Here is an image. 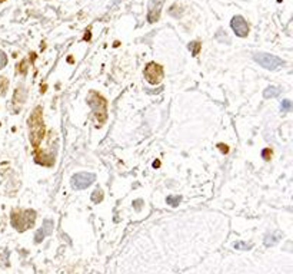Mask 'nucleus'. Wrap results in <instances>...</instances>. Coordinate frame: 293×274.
<instances>
[{
  "instance_id": "f257e3e1",
  "label": "nucleus",
  "mask_w": 293,
  "mask_h": 274,
  "mask_svg": "<svg viewBox=\"0 0 293 274\" xmlns=\"http://www.w3.org/2000/svg\"><path fill=\"white\" fill-rule=\"evenodd\" d=\"M27 123H29V139H30V144L33 145L35 150H38L39 145L42 144V141H43V138H44V132H46L42 107H36L33 110V112L30 113V116L27 119Z\"/></svg>"
},
{
  "instance_id": "f03ea898",
  "label": "nucleus",
  "mask_w": 293,
  "mask_h": 274,
  "mask_svg": "<svg viewBox=\"0 0 293 274\" xmlns=\"http://www.w3.org/2000/svg\"><path fill=\"white\" fill-rule=\"evenodd\" d=\"M86 101L93 110L96 121H97V126H102L107 119V101L96 91H90L87 94Z\"/></svg>"
},
{
  "instance_id": "7ed1b4c3",
  "label": "nucleus",
  "mask_w": 293,
  "mask_h": 274,
  "mask_svg": "<svg viewBox=\"0 0 293 274\" xmlns=\"http://www.w3.org/2000/svg\"><path fill=\"white\" fill-rule=\"evenodd\" d=\"M36 213L33 210H14L12 213V225L17 231H26L35 225Z\"/></svg>"
},
{
  "instance_id": "20e7f679",
  "label": "nucleus",
  "mask_w": 293,
  "mask_h": 274,
  "mask_svg": "<svg viewBox=\"0 0 293 274\" xmlns=\"http://www.w3.org/2000/svg\"><path fill=\"white\" fill-rule=\"evenodd\" d=\"M254 60L262 66V68L269 69V70H275V69L280 66V65H285V62L275 55H270V54H254Z\"/></svg>"
},
{
  "instance_id": "39448f33",
  "label": "nucleus",
  "mask_w": 293,
  "mask_h": 274,
  "mask_svg": "<svg viewBox=\"0 0 293 274\" xmlns=\"http://www.w3.org/2000/svg\"><path fill=\"white\" fill-rule=\"evenodd\" d=\"M163 76H165V72L160 65H158L156 62L147 63L145 68V78L150 85H159L163 81Z\"/></svg>"
},
{
  "instance_id": "423d86ee",
  "label": "nucleus",
  "mask_w": 293,
  "mask_h": 274,
  "mask_svg": "<svg viewBox=\"0 0 293 274\" xmlns=\"http://www.w3.org/2000/svg\"><path fill=\"white\" fill-rule=\"evenodd\" d=\"M96 179V175L92 172H78L72 177V187L73 190H84L90 187Z\"/></svg>"
},
{
  "instance_id": "0eeeda50",
  "label": "nucleus",
  "mask_w": 293,
  "mask_h": 274,
  "mask_svg": "<svg viewBox=\"0 0 293 274\" xmlns=\"http://www.w3.org/2000/svg\"><path fill=\"white\" fill-rule=\"evenodd\" d=\"M230 26L233 29V32L239 36V38H246L249 35V25L248 22L242 17V16H235L232 17Z\"/></svg>"
},
{
  "instance_id": "6e6552de",
  "label": "nucleus",
  "mask_w": 293,
  "mask_h": 274,
  "mask_svg": "<svg viewBox=\"0 0 293 274\" xmlns=\"http://www.w3.org/2000/svg\"><path fill=\"white\" fill-rule=\"evenodd\" d=\"M163 3H165V0H150V3H149V12H147V20L150 23H155V22L159 20Z\"/></svg>"
},
{
  "instance_id": "1a4fd4ad",
  "label": "nucleus",
  "mask_w": 293,
  "mask_h": 274,
  "mask_svg": "<svg viewBox=\"0 0 293 274\" xmlns=\"http://www.w3.org/2000/svg\"><path fill=\"white\" fill-rule=\"evenodd\" d=\"M35 160L38 164L44 165V166H52L54 164V155L50 152L44 151V150H36V155H35Z\"/></svg>"
},
{
  "instance_id": "9d476101",
  "label": "nucleus",
  "mask_w": 293,
  "mask_h": 274,
  "mask_svg": "<svg viewBox=\"0 0 293 274\" xmlns=\"http://www.w3.org/2000/svg\"><path fill=\"white\" fill-rule=\"evenodd\" d=\"M52 233H53V221H52V219H44L42 228H40L39 231L36 233V235H35V241H36V243H40L46 235H50Z\"/></svg>"
},
{
  "instance_id": "9b49d317",
  "label": "nucleus",
  "mask_w": 293,
  "mask_h": 274,
  "mask_svg": "<svg viewBox=\"0 0 293 274\" xmlns=\"http://www.w3.org/2000/svg\"><path fill=\"white\" fill-rule=\"evenodd\" d=\"M26 96H27V91L25 89V86L23 85H19L17 88H16V91H14V95H13V104L17 107V105H22L25 101H26Z\"/></svg>"
},
{
  "instance_id": "f8f14e48",
  "label": "nucleus",
  "mask_w": 293,
  "mask_h": 274,
  "mask_svg": "<svg viewBox=\"0 0 293 274\" xmlns=\"http://www.w3.org/2000/svg\"><path fill=\"white\" fill-rule=\"evenodd\" d=\"M280 92H282V88L280 86H273V85H270V86H267L266 89H265V92H263V96L269 99V98H276L278 95H280Z\"/></svg>"
},
{
  "instance_id": "ddd939ff",
  "label": "nucleus",
  "mask_w": 293,
  "mask_h": 274,
  "mask_svg": "<svg viewBox=\"0 0 293 274\" xmlns=\"http://www.w3.org/2000/svg\"><path fill=\"white\" fill-rule=\"evenodd\" d=\"M102 200H103V191L100 188L94 190L93 194H92V201H93L94 204H99Z\"/></svg>"
},
{
  "instance_id": "4468645a",
  "label": "nucleus",
  "mask_w": 293,
  "mask_h": 274,
  "mask_svg": "<svg viewBox=\"0 0 293 274\" xmlns=\"http://www.w3.org/2000/svg\"><path fill=\"white\" fill-rule=\"evenodd\" d=\"M7 88H9V81H7L6 78L1 76V78H0V96L6 95Z\"/></svg>"
},
{
  "instance_id": "2eb2a0df",
  "label": "nucleus",
  "mask_w": 293,
  "mask_h": 274,
  "mask_svg": "<svg viewBox=\"0 0 293 274\" xmlns=\"http://www.w3.org/2000/svg\"><path fill=\"white\" fill-rule=\"evenodd\" d=\"M189 49L192 51L193 56H198L200 51V43L199 42H192V43H189Z\"/></svg>"
},
{
  "instance_id": "dca6fc26",
  "label": "nucleus",
  "mask_w": 293,
  "mask_h": 274,
  "mask_svg": "<svg viewBox=\"0 0 293 274\" xmlns=\"http://www.w3.org/2000/svg\"><path fill=\"white\" fill-rule=\"evenodd\" d=\"M180 200H182V197H179V195H176V197H167V204L172 207L179 206V203H180Z\"/></svg>"
},
{
  "instance_id": "f3484780",
  "label": "nucleus",
  "mask_w": 293,
  "mask_h": 274,
  "mask_svg": "<svg viewBox=\"0 0 293 274\" xmlns=\"http://www.w3.org/2000/svg\"><path fill=\"white\" fill-rule=\"evenodd\" d=\"M6 65H7V56L0 49V69H3Z\"/></svg>"
},
{
  "instance_id": "a211bd4d",
  "label": "nucleus",
  "mask_w": 293,
  "mask_h": 274,
  "mask_svg": "<svg viewBox=\"0 0 293 274\" xmlns=\"http://www.w3.org/2000/svg\"><path fill=\"white\" fill-rule=\"evenodd\" d=\"M291 108H292V102H291V101L286 99V101L282 102V110H283V112H289Z\"/></svg>"
},
{
  "instance_id": "6ab92c4d",
  "label": "nucleus",
  "mask_w": 293,
  "mask_h": 274,
  "mask_svg": "<svg viewBox=\"0 0 293 274\" xmlns=\"http://www.w3.org/2000/svg\"><path fill=\"white\" fill-rule=\"evenodd\" d=\"M26 70H27L26 60H23L20 65H17V72H20V73H23V75H25V73H26Z\"/></svg>"
},
{
  "instance_id": "aec40b11",
  "label": "nucleus",
  "mask_w": 293,
  "mask_h": 274,
  "mask_svg": "<svg viewBox=\"0 0 293 274\" xmlns=\"http://www.w3.org/2000/svg\"><path fill=\"white\" fill-rule=\"evenodd\" d=\"M262 155H263V158H265L266 161H269V160H270V157H272V150H270V148H266L265 151L262 152Z\"/></svg>"
},
{
  "instance_id": "412c9836",
  "label": "nucleus",
  "mask_w": 293,
  "mask_h": 274,
  "mask_svg": "<svg viewBox=\"0 0 293 274\" xmlns=\"http://www.w3.org/2000/svg\"><path fill=\"white\" fill-rule=\"evenodd\" d=\"M217 147H219V150H220V152H223V154H227V152H229V148H227V145H223V144H219Z\"/></svg>"
},
{
  "instance_id": "4be33fe9",
  "label": "nucleus",
  "mask_w": 293,
  "mask_h": 274,
  "mask_svg": "<svg viewBox=\"0 0 293 274\" xmlns=\"http://www.w3.org/2000/svg\"><path fill=\"white\" fill-rule=\"evenodd\" d=\"M235 247H236V248H251L252 246H249V244H243V243H238Z\"/></svg>"
},
{
  "instance_id": "5701e85b",
  "label": "nucleus",
  "mask_w": 293,
  "mask_h": 274,
  "mask_svg": "<svg viewBox=\"0 0 293 274\" xmlns=\"http://www.w3.org/2000/svg\"><path fill=\"white\" fill-rule=\"evenodd\" d=\"M159 165H160L159 161H156V163H153V166H155V168H156V166H159Z\"/></svg>"
}]
</instances>
